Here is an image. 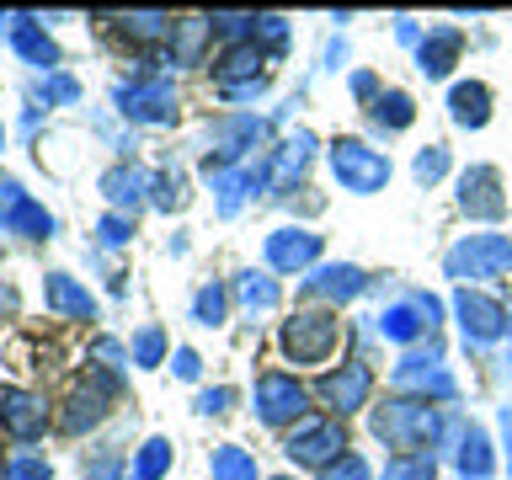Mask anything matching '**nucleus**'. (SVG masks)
Wrapping results in <instances>:
<instances>
[{"label": "nucleus", "mask_w": 512, "mask_h": 480, "mask_svg": "<svg viewBox=\"0 0 512 480\" xmlns=\"http://www.w3.org/2000/svg\"><path fill=\"white\" fill-rule=\"evenodd\" d=\"M150 182H155V176L139 171V166H112V171L102 176V192H107V203L118 208V214H123V208L134 214V208L144 203V192H150Z\"/></svg>", "instance_id": "nucleus-22"}, {"label": "nucleus", "mask_w": 512, "mask_h": 480, "mask_svg": "<svg viewBox=\"0 0 512 480\" xmlns=\"http://www.w3.org/2000/svg\"><path fill=\"white\" fill-rule=\"evenodd\" d=\"M416 182H422V187H432V182H438V176L448 171V150H443V144H427V150L422 155H416Z\"/></svg>", "instance_id": "nucleus-36"}, {"label": "nucleus", "mask_w": 512, "mask_h": 480, "mask_svg": "<svg viewBox=\"0 0 512 480\" xmlns=\"http://www.w3.org/2000/svg\"><path fill=\"white\" fill-rule=\"evenodd\" d=\"M75 96H80V86L70 75H48L43 80V102H75Z\"/></svg>", "instance_id": "nucleus-44"}, {"label": "nucleus", "mask_w": 512, "mask_h": 480, "mask_svg": "<svg viewBox=\"0 0 512 480\" xmlns=\"http://www.w3.org/2000/svg\"><path fill=\"white\" fill-rule=\"evenodd\" d=\"M208 470H214V480H256V459L240 443H219Z\"/></svg>", "instance_id": "nucleus-28"}, {"label": "nucleus", "mask_w": 512, "mask_h": 480, "mask_svg": "<svg viewBox=\"0 0 512 480\" xmlns=\"http://www.w3.org/2000/svg\"><path fill=\"white\" fill-rule=\"evenodd\" d=\"M118 112L128 123H176V91L171 80H128L118 86Z\"/></svg>", "instance_id": "nucleus-6"}, {"label": "nucleus", "mask_w": 512, "mask_h": 480, "mask_svg": "<svg viewBox=\"0 0 512 480\" xmlns=\"http://www.w3.org/2000/svg\"><path fill=\"white\" fill-rule=\"evenodd\" d=\"M448 118L459 128H486L491 118V91L480 86V80H459L454 91H448Z\"/></svg>", "instance_id": "nucleus-24"}, {"label": "nucleus", "mask_w": 512, "mask_h": 480, "mask_svg": "<svg viewBox=\"0 0 512 480\" xmlns=\"http://www.w3.org/2000/svg\"><path fill=\"white\" fill-rule=\"evenodd\" d=\"M368 427H374V438L384 448L416 454V448H427L438 438V411H432L427 400H384V406H374V416H368Z\"/></svg>", "instance_id": "nucleus-1"}, {"label": "nucleus", "mask_w": 512, "mask_h": 480, "mask_svg": "<svg viewBox=\"0 0 512 480\" xmlns=\"http://www.w3.org/2000/svg\"><path fill=\"white\" fill-rule=\"evenodd\" d=\"M208 32H214V27H208V16H192V22L176 27L171 32V38H176V59H198V48H203Z\"/></svg>", "instance_id": "nucleus-34"}, {"label": "nucleus", "mask_w": 512, "mask_h": 480, "mask_svg": "<svg viewBox=\"0 0 512 480\" xmlns=\"http://www.w3.org/2000/svg\"><path fill=\"white\" fill-rule=\"evenodd\" d=\"M192 315H198L203 326H219V320H224V288H219V283L198 288V299H192Z\"/></svg>", "instance_id": "nucleus-37"}, {"label": "nucleus", "mask_w": 512, "mask_h": 480, "mask_svg": "<svg viewBox=\"0 0 512 480\" xmlns=\"http://www.w3.org/2000/svg\"><path fill=\"white\" fill-rule=\"evenodd\" d=\"M0 230L27 235V240H48V235H54V214H48L43 203H32L22 192V182L0 176Z\"/></svg>", "instance_id": "nucleus-7"}, {"label": "nucleus", "mask_w": 512, "mask_h": 480, "mask_svg": "<svg viewBox=\"0 0 512 480\" xmlns=\"http://www.w3.org/2000/svg\"><path fill=\"white\" fill-rule=\"evenodd\" d=\"M278 480H294V475H278Z\"/></svg>", "instance_id": "nucleus-53"}, {"label": "nucleus", "mask_w": 512, "mask_h": 480, "mask_svg": "<svg viewBox=\"0 0 512 480\" xmlns=\"http://www.w3.org/2000/svg\"><path fill=\"white\" fill-rule=\"evenodd\" d=\"M438 475V459L432 454H395L384 464V480H432Z\"/></svg>", "instance_id": "nucleus-33"}, {"label": "nucleus", "mask_w": 512, "mask_h": 480, "mask_svg": "<svg viewBox=\"0 0 512 480\" xmlns=\"http://www.w3.org/2000/svg\"><path fill=\"white\" fill-rule=\"evenodd\" d=\"M507 320H512V315H507Z\"/></svg>", "instance_id": "nucleus-54"}, {"label": "nucleus", "mask_w": 512, "mask_h": 480, "mask_svg": "<svg viewBox=\"0 0 512 480\" xmlns=\"http://www.w3.org/2000/svg\"><path fill=\"white\" fill-rule=\"evenodd\" d=\"M0 427H6L11 438L32 443V438H38V432L48 427L43 395H32V390H0Z\"/></svg>", "instance_id": "nucleus-17"}, {"label": "nucleus", "mask_w": 512, "mask_h": 480, "mask_svg": "<svg viewBox=\"0 0 512 480\" xmlns=\"http://www.w3.org/2000/svg\"><path fill=\"white\" fill-rule=\"evenodd\" d=\"M502 443H507V480H512V406L502 411Z\"/></svg>", "instance_id": "nucleus-49"}, {"label": "nucleus", "mask_w": 512, "mask_h": 480, "mask_svg": "<svg viewBox=\"0 0 512 480\" xmlns=\"http://www.w3.org/2000/svg\"><path fill=\"white\" fill-rule=\"evenodd\" d=\"M235 299L246 304V310H272V304H278V283H272L267 272H240V278H235Z\"/></svg>", "instance_id": "nucleus-29"}, {"label": "nucleus", "mask_w": 512, "mask_h": 480, "mask_svg": "<svg viewBox=\"0 0 512 480\" xmlns=\"http://www.w3.org/2000/svg\"><path fill=\"white\" fill-rule=\"evenodd\" d=\"M352 96H374V102H379V80L368 75V70H363V75H352Z\"/></svg>", "instance_id": "nucleus-48"}, {"label": "nucleus", "mask_w": 512, "mask_h": 480, "mask_svg": "<svg viewBox=\"0 0 512 480\" xmlns=\"http://www.w3.org/2000/svg\"><path fill=\"white\" fill-rule=\"evenodd\" d=\"M171 470V443L166 438H150L139 448V459H134V470H128V480H160Z\"/></svg>", "instance_id": "nucleus-31"}, {"label": "nucleus", "mask_w": 512, "mask_h": 480, "mask_svg": "<svg viewBox=\"0 0 512 480\" xmlns=\"http://www.w3.org/2000/svg\"><path fill=\"white\" fill-rule=\"evenodd\" d=\"M320 480H374V470H368L363 454H342L336 464H326V470H320Z\"/></svg>", "instance_id": "nucleus-38"}, {"label": "nucleus", "mask_w": 512, "mask_h": 480, "mask_svg": "<svg viewBox=\"0 0 512 480\" xmlns=\"http://www.w3.org/2000/svg\"><path fill=\"white\" fill-rule=\"evenodd\" d=\"M91 358H102L107 368H123V347H118V342H112V336H102V342H96V347H91Z\"/></svg>", "instance_id": "nucleus-47"}, {"label": "nucleus", "mask_w": 512, "mask_h": 480, "mask_svg": "<svg viewBox=\"0 0 512 480\" xmlns=\"http://www.w3.org/2000/svg\"><path fill=\"white\" fill-rule=\"evenodd\" d=\"M310 155H315V134H299L283 144V150H272V160H267V182L272 187H294L299 176H304V166H310Z\"/></svg>", "instance_id": "nucleus-19"}, {"label": "nucleus", "mask_w": 512, "mask_h": 480, "mask_svg": "<svg viewBox=\"0 0 512 480\" xmlns=\"http://www.w3.org/2000/svg\"><path fill=\"white\" fill-rule=\"evenodd\" d=\"M6 480H48V464L38 454H22V459L6 464Z\"/></svg>", "instance_id": "nucleus-43"}, {"label": "nucleus", "mask_w": 512, "mask_h": 480, "mask_svg": "<svg viewBox=\"0 0 512 480\" xmlns=\"http://www.w3.org/2000/svg\"><path fill=\"white\" fill-rule=\"evenodd\" d=\"M214 80H219V86H251V80H262V48H256V43L224 48L219 64H214Z\"/></svg>", "instance_id": "nucleus-25"}, {"label": "nucleus", "mask_w": 512, "mask_h": 480, "mask_svg": "<svg viewBox=\"0 0 512 480\" xmlns=\"http://www.w3.org/2000/svg\"><path fill=\"white\" fill-rule=\"evenodd\" d=\"M315 256H320V235H310V230L288 224V230L267 235V267H278V272H310Z\"/></svg>", "instance_id": "nucleus-18"}, {"label": "nucleus", "mask_w": 512, "mask_h": 480, "mask_svg": "<svg viewBox=\"0 0 512 480\" xmlns=\"http://www.w3.org/2000/svg\"><path fill=\"white\" fill-rule=\"evenodd\" d=\"M112 395H118V379H107V374H91L86 384H75V390H70V406H64L59 427H64V432H86V427H96V422L107 416Z\"/></svg>", "instance_id": "nucleus-11"}, {"label": "nucleus", "mask_w": 512, "mask_h": 480, "mask_svg": "<svg viewBox=\"0 0 512 480\" xmlns=\"http://www.w3.org/2000/svg\"><path fill=\"white\" fill-rule=\"evenodd\" d=\"M454 464L470 480H486L491 475V443H486V432H480L475 422L470 427H459V448H454Z\"/></svg>", "instance_id": "nucleus-27"}, {"label": "nucleus", "mask_w": 512, "mask_h": 480, "mask_svg": "<svg viewBox=\"0 0 512 480\" xmlns=\"http://www.w3.org/2000/svg\"><path fill=\"white\" fill-rule=\"evenodd\" d=\"M304 406H310V395H304L299 379H288V374H262L256 379V416H262L267 427L304 422Z\"/></svg>", "instance_id": "nucleus-8"}, {"label": "nucleus", "mask_w": 512, "mask_h": 480, "mask_svg": "<svg viewBox=\"0 0 512 480\" xmlns=\"http://www.w3.org/2000/svg\"><path fill=\"white\" fill-rule=\"evenodd\" d=\"M0 480H6V464H0Z\"/></svg>", "instance_id": "nucleus-52"}, {"label": "nucleus", "mask_w": 512, "mask_h": 480, "mask_svg": "<svg viewBox=\"0 0 512 480\" xmlns=\"http://www.w3.org/2000/svg\"><path fill=\"white\" fill-rule=\"evenodd\" d=\"M160 358H166V336H160V326H144L134 336V363L139 368H155Z\"/></svg>", "instance_id": "nucleus-35"}, {"label": "nucleus", "mask_w": 512, "mask_h": 480, "mask_svg": "<svg viewBox=\"0 0 512 480\" xmlns=\"http://www.w3.org/2000/svg\"><path fill=\"white\" fill-rule=\"evenodd\" d=\"M438 326V299L432 294H411V299H400V304H390V310L379 315V336H390V342H416L422 331H432Z\"/></svg>", "instance_id": "nucleus-12"}, {"label": "nucleus", "mask_w": 512, "mask_h": 480, "mask_svg": "<svg viewBox=\"0 0 512 480\" xmlns=\"http://www.w3.org/2000/svg\"><path fill=\"white\" fill-rule=\"evenodd\" d=\"M123 32H128V38H139V43H150V38H171L176 22L166 11H134V16H123Z\"/></svg>", "instance_id": "nucleus-32"}, {"label": "nucleus", "mask_w": 512, "mask_h": 480, "mask_svg": "<svg viewBox=\"0 0 512 480\" xmlns=\"http://www.w3.org/2000/svg\"><path fill=\"white\" fill-rule=\"evenodd\" d=\"M283 352L294 363H326L336 342H342V326H336L331 310H299L294 320H283Z\"/></svg>", "instance_id": "nucleus-2"}, {"label": "nucleus", "mask_w": 512, "mask_h": 480, "mask_svg": "<svg viewBox=\"0 0 512 480\" xmlns=\"http://www.w3.org/2000/svg\"><path fill=\"white\" fill-rule=\"evenodd\" d=\"M288 459L294 464H336L342 459V448H347V432H342V422H331V416H304V422L288 432Z\"/></svg>", "instance_id": "nucleus-5"}, {"label": "nucleus", "mask_w": 512, "mask_h": 480, "mask_svg": "<svg viewBox=\"0 0 512 480\" xmlns=\"http://www.w3.org/2000/svg\"><path fill=\"white\" fill-rule=\"evenodd\" d=\"M459 208L470 219H502L507 214V198H502V176L491 166H470L459 176Z\"/></svg>", "instance_id": "nucleus-15"}, {"label": "nucleus", "mask_w": 512, "mask_h": 480, "mask_svg": "<svg viewBox=\"0 0 512 480\" xmlns=\"http://www.w3.org/2000/svg\"><path fill=\"white\" fill-rule=\"evenodd\" d=\"M448 278L459 283H480V278H502L512 267V240L507 235H464L454 251H448Z\"/></svg>", "instance_id": "nucleus-3"}, {"label": "nucleus", "mask_w": 512, "mask_h": 480, "mask_svg": "<svg viewBox=\"0 0 512 480\" xmlns=\"http://www.w3.org/2000/svg\"><path fill=\"white\" fill-rule=\"evenodd\" d=\"M43 299H48V310H59V315H70V320H91L96 315V299L70 278V272H48Z\"/></svg>", "instance_id": "nucleus-21"}, {"label": "nucleus", "mask_w": 512, "mask_h": 480, "mask_svg": "<svg viewBox=\"0 0 512 480\" xmlns=\"http://www.w3.org/2000/svg\"><path fill=\"white\" fill-rule=\"evenodd\" d=\"M96 235H102V246H128V235H134V219L128 214H107L96 224Z\"/></svg>", "instance_id": "nucleus-40"}, {"label": "nucleus", "mask_w": 512, "mask_h": 480, "mask_svg": "<svg viewBox=\"0 0 512 480\" xmlns=\"http://www.w3.org/2000/svg\"><path fill=\"white\" fill-rule=\"evenodd\" d=\"M203 171H208V182H214V192H219V214L235 219L240 203H246V192H256L251 171H235V166H203Z\"/></svg>", "instance_id": "nucleus-26"}, {"label": "nucleus", "mask_w": 512, "mask_h": 480, "mask_svg": "<svg viewBox=\"0 0 512 480\" xmlns=\"http://www.w3.org/2000/svg\"><path fill=\"white\" fill-rule=\"evenodd\" d=\"M459 48H464L459 32H454V27H438V32H427V38L416 43V64H422V75H427V80H443L448 70H454Z\"/></svg>", "instance_id": "nucleus-20"}, {"label": "nucleus", "mask_w": 512, "mask_h": 480, "mask_svg": "<svg viewBox=\"0 0 512 480\" xmlns=\"http://www.w3.org/2000/svg\"><path fill=\"white\" fill-rule=\"evenodd\" d=\"M411 118H416V102L406 91H379V102H374V123L379 128H411Z\"/></svg>", "instance_id": "nucleus-30"}, {"label": "nucleus", "mask_w": 512, "mask_h": 480, "mask_svg": "<svg viewBox=\"0 0 512 480\" xmlns=\"http://www.w3.org/2000/svg\"><path fill=\"white\" fill-rule=\"evenodd\" d=\"M230 400H235V395L224 390V384H214V390L198 395V411H203V416H219V411H230Z\"/></svg>", "instance_id": "nucleus-45"}, {"label": "nucleus", "mask_w": 512, "mask_h": 480, "mask_svg": "<svg viewBox=\"0 0 512 480\" xmlns=\"http://www.w3.org/2000/svg\"><path fill=\"white\" fill-rule=\"evenodd\" d=\"M267 134L262 118H219L208 128V144H214V155H208V166H235V160H246V150H256Z\"/></svg>", "instance_id": "nucleus-13"}, {"label": "nucleus", "mask_w": 512, "mask_h": 480, "mask_svg": "<svg viewBox=\"0 0 512 480\" xmlns=\"http://www.w3.org/2000/svg\"><path fill=\"white\" fill-rule=\"evenodd\" d=\"M331 171L347 192H379L384 182H390V155L368 150L363 139H336L331 144Z\"/></svg>", "instance_id": "nucleus-4"}, {"label": "nucleus", "mask_w": 512, "mask_h": 480, "mask_svg": "<svg viewBox=\"0 0 512 480\" xmlns=\"http://www.w3.org/2000/svg\"><path fill=\"white\" fill-rule=\"evenodd\" d=\"M454 315H459L464 342H470V347H486V342H496V336L507 331V310L496 299L475 294V288H459V294H454Z\"/></svg>", "instance_id": "nucleus-10"}, {"label": "nucleus", "mask_w": 512, "mask_h": 480, "mask_svg": "<svg viewBox=\"0 0 512 480\" xmlns=\"http://www.w3.org/2000/svg\"><path fill=\"white\" fill-rule=\"evenodd\" d=\"M118 475H123L118 448H96V459L86 464V480H118Z\"/></svg>", "instance_id": "nucleus-41"}, {"label": "nucleus", "mask_w": 512, "mask_h": 480, "mask_svg": "<svg viewBox=\"0 0 512 480\" xmlns=\"http://www.w3.org/2000/svg\"><path fill=\"white\" fill-rule=\"evenodd\" d=\"M11 48H16L27 64H38V70H54V64H59L54 38H48V32L32 22V16H16V22H11Z\"/></svg>", "instance_id": "nucleus-23"}, {"label": "nucleus", "mask_w": 512, "mask_h": 480, "mask_svg": "<svg viewBox=\"0 0 512 480\" xmlns=\"http://www.w3.org/2000/svg\"><path fill=\"white\" fill-rule=\"evenodd\" d=\"M150 203L155 208H166V214H171V208H182V176H155V182H150Z\"/></svg>", "instance_id": "nucleus-39"}, {"label": "nucleus", "mask_w": 512, "mask_h": 480, "mask_svg": "<svg viewBox=\"0 0 512 480\" xmlns=\"http://www.w3.org/2000/svg\"><path fill=\"white\" fill-rule=\"evenodd\" d=\"M256 38H262L267 48H283V43H288V22H283V16H256L251 43H256Z\"/></svg>", "instance_id": "nucleus-42"}, {"label": "nucleus", "mask_w": 512, "mask_h": 480, "mask_svg": "<svg viewBox=\"0 0 512 480\" xmlns=\"http://www.w3.org/2000/svg\"><path fill=\"white\" fill-rule=\"evenodd\" d=\"M176 374H182V379H198V374H203V358H198L192 347H176Z\"/></svg>", "instance_id": "nucleus-46"}, {"label": "nucleus", "mask_w": 512, "mask_h": 480, "mask_svg": "<svg viewBox=\"0 0 512 480\" xmlns=\"http://www.w3.org/2000/svg\"><path fill=\"white\" fill-rule=\"evenodd\" d=\"M368 390H374V374H368V363H342L336 374L320 379V400H326L336 416L368 406Z\"/></svg>", "instance_id": "nucleus-16"}, {"label": "nucleus", "mask_w": 512, "mask_h": 480, "mask_svg": "<svg viewBox=\"0 0 512 480\" xmlns=\"http://www.w3.org/2000/svg\"><path fill=\"white\" fill-rule=\"evenodd\" d=\"M395 38H400V43H416V22H406V16H400V22H395Z\"/></svg>", "instance_id": "nucleus-50"}, {"label": "nucleus", "mask_w": 512, "mask_h": 480, "mask_svg": "<svg viewBox=\"0 0 512 480\" xmlns=\"http://www.w3.org/2000/svg\"><path fill=\"white\" fill-rule=\"evenodd\" d=\"M0 144H6V128H0Z\"/></svg>", "instance_id": "nucleus-51"}, {"label": "nucleus", "mask_w": 512, "mask_h": 480, "mask_svg": "<svg viewBox=\"0 0 512 480\" xmlns=\"http://www.w3.org/2000/svg\"><path fill=\"white\" fill-rule=\"evenodd\" d=\"M363 288H368L363 267H352V262H331V267L304 272L299 294H304V299H326V304H347V299H358Z\"/></svg>", "instance_id": "nucleus-14"}, {"label": "nucleus", "mask_w": 512, "mask_h": 480, "mask_svg": "<svg viewBox=\"0 0 512 480\" xmlns=\"http://www.w3.org/2000/svg\"><path fill=\"white\" fill-rule=\"evenodd\" d=\"M395 390H422V395H432V400H454L459 395V384H454V374L443 368V358L438 352H406V358L395 363Z\"/></svg>", "instance_id": "nucleus-9"}]
</instances>
